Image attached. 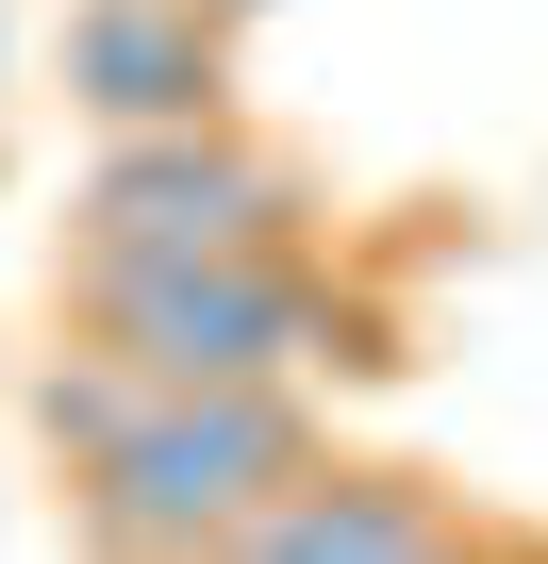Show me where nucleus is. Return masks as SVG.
<instances>
[{
  "label": "nucleus",
  "instance_id": "f257e3e1",
  "mask_svg": "<svg viewBox=\"0 0 548 564\" xmlns=\"http://www.w3.org/2000/svg\"><path fill=\"white\" fill-rule=\"evenodd\" d=\"M67 349L133 366L150 399H266L300 366H383V316L333 300V265H67Z\"/></svg>",
  "mask_w": 548,
  "mask_h": 564
},
{
  "label": "nucleus",
  "instance_id": "f03ea898",
  "mask_svg": "<svg viewBox=\"0 0 548 564\" xmlns=\"http://www.w3.org/2000/svg\"><path fill=\"white\" fill-rule=\"evenodd\" d=\"M316 465L333 448H316L300 382H266V399H150L133 448L100 481H67L84 498V564H216L249 514H283Z\"/></svg>",
  "mask_w": 548,
  "mask_h": 564
},
{
  "label": "nucleus",
  "instance_id": "7ed1b4c3",
  "mask_svg": "<svg viewBox=\"0 0 548 564\" xmlns=\"http://www.w3.org/2000/svg\"><path fill=\"white\" fill-rule=\"evenodd\" d=\"M283 249H316V183L233 117L216 133H133L67 199V265H283Z\"/></svg>",
  "mask_w": 548,
  "mask_h": 564
},
{
  "label": "nucleus",
  "instance_id": "20e7f679",
  "mask_svg": "<svg viewBox=\"0 0 548 564\" xmlns=\"http://www.w3.org/2000/svg\"><path fill=\"white\" fill-rule=\"evenodd\" d=\"M67 100L100 117V150L216 133L233 117V18L216 0H67Z\"/></svg>",
  "mask_w": 548,
  "mask_h": 564
},
{
  "label": "nucleus",
  "instance_id": "39448f33",
  "mask_svg": "<svg viewBox=\"0 0 548 564\" xmlns=\"http://www.w3.org/2000/svg\"><path fill=\"white\" fill-rule=\"evenodd\" d=\"M216 564H465V531H449V498L399 481V465H316L283 514H249Z\"/></svg>",
  "mask_w": 548,
  "mask_h": 564
},
{
  "label": "nucleus",
  "instance_id": "423d86ee",
  "mask_svg": "<svg viewBox=\"0 0 548 564\" xmlns=\"http://www.w3.org/2000/svg\"><path fill=\"white\" fill-rule=\"evenodd\" d=\"M133 415H150L133 366H100V349H51V366H34V432L67 448V481H100V465L133 448Z\"/></svg>",
  "mask_w": 548,
  "mask_h": 564
},
{
  "label": "nucleus",
  "instance_id": "0eeeda50",
  "mask_svg": "<svg viewBox=\"0 0 548 564\" xmlns=\"http://www.w3.org/2000/svg\"><path fill=\"white\" fill-rule=\"evenodd\" d=\"M216 18H266V0H216Z\"/></svg>",
  "mask_w": 548,
  "mask_h": 564
}]
</instances>
